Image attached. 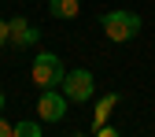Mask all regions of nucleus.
I'll return each instance as SVG.
<instances>
[{"label":"nucleus","instance_id":"8","mask_svg":"<svg viewBox=\"0 0 155 137\" xmlns=\"http://www.w3.org/2000/svg\"><path fill=\"white\" fill-rule=\"evenodd\" d=\"M41 133H45V122H30V119L15 122V137H41Z\"/></svg>","mask_w":155,"mask_h":137},{"label":"nucleus","instance_id":"11","mask_svg":"<svg viewBox=\"0 0 155 137\" xmlns=\"http://www.w3.org/2000/svg\"><path fill=\"white\" fill-rule=\"evenodd\" d=\"M0 111H4V93H0Z\"/></svg>","mask_w":155,"mask_h":137},{"label":"nucleus","instance_id":"10","mask_svg":"<svg viewBox=\"0 0 155 137\" xmlns=\"http://www.w3.org/2000/svg\"><path fill=\"white\" fill-rule=\"evenodd\" d=\"M8 45V19H0V48Z\"/></svg>","mask_w":155,"mask_h":137},{"label":"nucleus","instance_id":"4","mask_svg":"<svg viewBox=\"0 0 155 137\" xmlns=\"http://www.w3.org/2000/svg\"><path fill=\"white\" fill-rule=\"evenodd\" d=\"M67 96L63 89L55 85V89H41V100H37V115H41V122H63V115H67Z\"/></svg>","mask_w":155,"mask_h":137},{"label":"nucleus","instance_id":"2","mask_svg":"<svg viewBox=\"0 0 155 137\" xmlns=\"http://www.w3.org/2000/svg\"><path fill=\"white\" fill-rule=\"evenodd\" d=\"M63 63H59V56L55 52H37L33 56V67H30V78H33V85L37 89H55L63 82Z\"/></svg>","mask_w":155,"mask_h":137},{"label":"nucleus","instance_id":"1","mask_svg":"<svg viewBox=\"0 0 155 137\" xmlns=\"http://www.w3.org/2000/svg\"><path fill=\"white\" fill-rule=\"evenodd\" d=\"M100 22H104L107 41H114V45H126L140 33V15H133V11H107Z\"/></svg>","mask_w":155,"mask_h":137},{"label":"nucleus","instance_id":"9","mask_svg":"<svg viewBox=\"0 0 155 137\" xmlns=\"http://www.w3.org/2000/svg\"><path fill=\"white\" fill-rule=\"evenodd\" d=\"M0 137H15V122L4 119V111H0Z\"/></svg>","mask_w":155,"mask_h":137},{"label":"nucleus","instance_id":"3","mask_svg":"<svg viewBox=\"0 0 155 137\" xmlns=\"http://www.w3.org/2000/svg\"><path fill=\"white\" fill-rule=\"evenodd\" d=\"M59 89H63V96L67 100H89V96L96 93V78H92V70H67L63 74V82H59Z\"/></svg>","mask_w":155,"mask_h":137},{"label":"nucleus","instance_id":"7","mask_svg":"<svg viewBox=\"0 0 155 137\" xmlns=\"http://www.w3.org/2000/svg\"><path fill=\"white\" fill-rule=\"evenodd\" d=\"M114 104H118V93H107V96H100V100H96V126L107 122V115H111Z\"/></svg>","mask_w":155,"mask_h":137},{"label":"nucleus","instance_id":"6","mask_svg":"<svg viewBox=\"0 0 155 137\" xmlns=\"http://www.w3.org/2000/svg\"><path fill=\"white\" fill-rule=\"evenodd\" d=\"M48 11H52L55 19H78L81 0H48Z\"/></svg>","mask_w":155,"mask_h":137},{"label":"nucleus","instance_id":"5","mask_svg":"<svg viewBox=\"0 0 155 137\" xmlns=\"http://www.w3.org/2000/svg\"><path fill=\"white\" fill-rule=\"evenodd\" d=\"M8 41H11L15 48H33L37 41H41V30L30 26V19L15 15V19H8Z\"/></svg>","mask_w":155,"mask_h":137}]
</instances>
